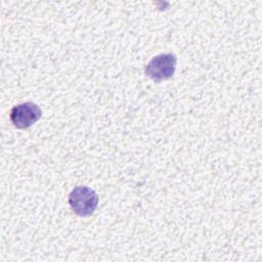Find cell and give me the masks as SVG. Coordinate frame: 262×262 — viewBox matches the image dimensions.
<instances>
[{
  "label": "cell",
  "instance_id": "cell-1",
  "mask_svg": "<svg viewBox=\"0 0 262 262\" xmlns=\"http://www.w3.org/2000/svg\"><path fill=\"white\" fill-rule=\"evenodd\" d=\"M69 204L76 215L90 216L97 208L98 195L88 186H77L69 194Z\"/></svg>",
  "mask_w": 262,
  "mask_h": 262
},
{
  "label": "cell",
  "instance_id": "cell-2",
  "mask_svg": "<svg viewBox=\"0 0 262 262\" xmlns=\"http://www.w3.org/2000/svg\"><path fill=\"white\" fill-rule=\"evenodd\" d=\"M177 57L172 53H162L154 56L145 66V76L156 82L170 79L176 70Z\"/></svg>",
  "mask_w": 262,
  "mask_h": 262
},
{
  "label": "cell",
  "instance_id": "cell-3",
  "mask_svg": "<svg viewBox=\"0 0 262 262\" xmlns=\"http://www.w3.org/2000/svg\"><path fill=\"white\" fill-rule=\"evenodd\" d=\"M41 116L42 110L38 104L31 101L14 105L9 113L11 123L18 129L31 127L41 118Z\"/></svg>",
  "mask_w": 262,
  "mask_h": 262
}]
</instances>
